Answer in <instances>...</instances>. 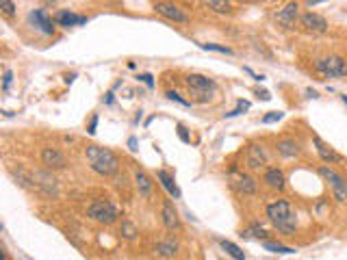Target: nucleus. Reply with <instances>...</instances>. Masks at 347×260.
<instances>
[{
    "label": "nucleus",
    "instance_id": "nucleus-30",
    "mask_svg": "<svg viewBox=\"0 0 347 260\" xmlns=\"http://www.w3.org/2000/svg\"><path fill=\"white\" fill-rule=\"evenodd\" d=\"M165 96H167V98H170V100H174V102H178V104H182V106H191V102H189V100H184V98H180V96H178V93H176V91H167V93H165Z\"/></svg>",
    "mask_w": 347,
    "mask_h": 260
},
{
    "label": "nucleus",
    "instance_id": "nucleus-41",
    "mask_svg": "<svg viewBox=\"0 0 347 260\" xmlns=\"http://www.w3.org/2000/svg\"><path fill=\"white\" fill-rule=\"evenodd\" d=\"M0 230H2V226H0Z\"/></svg>",
    "mask_w": 347,
    "mask_h": 260
},
{
    "label": "nucleus",
    "instance_id": "nucleus-39",
    "mask_svg": "<svg viewBox=\"0 0 347 260\" xmlns=\"http://www.w3.org/2000/svg\"><path fill=\"white\" fill-rule=\"evenodd\" d=\"M341 100H343V102L347 104V96H341Z\"/></svg>",
    "mask_w": 347,
    "mask_h": 260
},
{
    "label": "nucleus",
    "instance_id": "nucleus-8",
    "mask_svg": "<svg viewBox=\"0 0 347 260\" xmlns=\"http://www.w3.org/2000/svg\"><path fill=\"white\" fill-rule=\"evenodd\" d=\"M230 187L235 189V191L243 193V195H252L256 191V180L252 176L248 174H241V171H230Z\"/></svg>",
    "mask_w": 347,
    "mask_h": 260
},
{
    "label": "nucleus",
    "instance_id": "nucleus-6",
    "mask_svg": "<svg viewBox=\"0 0 347 260\" xmlns=\"http://www.w3.org/2000/svg\"><path fill=\"white\" fill-rule=\"evenodd\" d=\"M319 176H324V178L330 182L337 202H341V204L347 202V180L343 178V176L337 174V171H334L332 167H328V165H321L319 167Z\"/></svg>",
    "mask_w": 347,
    "mask_h": 260
},
{
    "label": "nucleus",
    "instance_id": "nucleus-22",
    "mask_svg": "<svg viewBox=\"0 0 347 260\" xmlns=\"http://www.w3.org/2000/svg\"><path fill=\"white\" fill-rule=\"evenodd\" d=\"M219 245H221V250H224L228 256H232L235 260H245V254H243V250L239 245H235L232 241H226V239H221L219 241Z\"/></svg>",
    "mask_w": 347,
    "mask_h": 260
},
{
    "label": "nucleus",
    "instance_id": "nucleus-21",
    "mask_svg": "<svg viewBox=\"0 0 347 260\" xmlns=\"http://www.w3.org/2000/svg\"><path fill=\"white\" fill-rule=\"evenodd\" d=\"M135 182H137V189H139V193L143 195V197H150V193H152V182H150V178H148L146 174H143V171H137Z\"/></svg>",
    "mask_w": 347,
    "mask_h": 260
},
{
    "label": "nucleus",
    "instance_id": "nucleus-32",
    "mask_svg": "<svg viewBox=\"0 0 347 260\" xmlns=\"http://www.w3.org/2000/svg\"><path fill=\"white\" fill-rule=\"evenodd\" d=\"M178 137H180V141H184V143H189V141H191V137L187 134V128H184V126H178Z\"/></svg>",
    "mask_w": 347,
    "mask_h": 260
},
{
    "label": "nucleus",
    "instance_id": "nucleus-2",
    "mask_svg": "<svg viewBox=\"0 0 347 260\" xmlns=\"http://www.w3.org/2000/svg\"><path fill=\"white\" fill-rule=\"evenodd\" d=\"M267 217L269 221L276 226L278 232L282 234H293L295 232V217H293V210H291V204L286 199H278V202L269 204L267 206Z\"/></svg>",
    "mask_w": 347,
    "mask_h": 260
},
{
    "label": "nucleus",
    "instance_id": "nucleus-11",
    "mask_svg": "<svg viewBox=\"0 0 347 260\" xmlns=\"http://www.w3.org/2000/svg\"><path fill=\"white\" fill-rule=\"evenodd\" d=\"M313 143L317 145V154L321 156V161H324V163L332 165V163H339V161H341V156L337 154V152H334V147L328 145L326 141L319 137V134H315V137H313Z\"/></svg>",
    "mask_w": 347,
    "mask_h": 260
},
{
    "label": "nucleus",
    "instance_id": "nucleus-29",
    "mask_svg": "<svg viewBox=\"0 0 347 260\" xmlns=\"http://www.w3.org/2000/svg\"><path fill=\"white\" fill-rule=\"evenodd\" d=\"M284 117L282 111H271V113H267L265 117H262V124H273V122H280Z\"/></svg>",
    "mask_w": 347,
    "mask_h": 260
},
{
    "label": "nucleus",
    "instance_id": "nucleus-34",
    "mask_svg": "<svg viewBox=\"0 0 347 260\" xmlns=\"http://www.w3.org/2000/svg\"><path fill=\"white\" fill-rule=\"evenodd\" d=\"M11 78H13V74H11V72H4V78H2V85H4V89H9V85H11Z\"/></svg>",
    "mask_w": 347,
    "mask_h": 260
},
{
    "label": "nucleus",
    "instance_id": "nucleus-15",
    "mask_svg": "<svg viewBox=\"0 0 347 260\" xmlns=\"http://www.w3.org/2000/svg\"><path fill=\"white\" fill-rule=\"evenodd\" d=\"M41 161H44V165H48L50 169L65 167V156L59 150H55V147H46V150L41 152Z\"/></svg>",
    "mask_w": 347,
    "mask_h": 260
},
{
    "label": "nucleus",
    "instance_id": "nucleus-38",
    "mask_svg": "<svg viewBox=\"0 0 347 260\" xmlns=\"http://www.w3.org/2000/svg\"><path fill=\"white\" fill-rule=\"evenodd\" d=\"M319 2H324V0H308L310 7H315V4H319Z\"/></svg>",
    "mask_w": 347,
    "mask_h": 260
},
{
    "label": "nucleus",
    "instance_id": "nucleus-9",
    "mask_svg": "<svg viewBox=\"0 0 347 260\" xmlns=\"http://www.w3.org/2000/svg\"><path fill=\"white\" fill-rule=\"evenodd\" d=\"M300 22H302L304 31H308V33H326V31H328L326 17L319 15V13H313V11L304 13V15L300 17Z\"/></svg>",
    "mask_w": 347,
    "mask_h": 260
},
{
    "label": "nucleus",
    "instance_id": "nucleus-7",
    "mask_svg": "<svg viewBox=\"0 0 347 260\" xmlns=\"http://www.w3.org/2000/svg\"><path fill=\"white\" fill-rule=\"evenodd\" d=\"M154 11H157L159 15L167 17V20L178 22V24H187V22H189V15L184 13L178 4L167 2V0H157V2H154Z\"/></svg>",
    "mask_w": 347,
    "mask_h": 260
},
{
    "label": "nucleus",
    "instance_id": "nucleus-20",
    "mask_svg": "<svg viewBox=\"0 0 347 260\" xmlns=\"http://www.w3.org/2000/svg\"><path fill=\"white\" fill-rule=\"evenodd\" d=\"M157 252H159V256H163V258H172V256H176V252H178V243L174 239L161 241L157 245Z\"/></svg>",
    "mask_w": 347,
    "mask_h": 260
},
{
    "label": "nucleus",
    "instance_id": "nucleus-14",
    "mask_svg": "<svg viewBox=\"0 0 347 260\" xmlns=\"http://www.w3.org/2000/svg\"><path fill=\"white\" fill-rule=\"evenodd\" d=\"M55 22H57L59 26L70 28V26L87 24V17L85 15H76V13H72V11H59V13L55 15Z\"/></svg>",
    "mask_w": 347,
    "mask_h": 260
},
{
    "label": "nucleus",
    "instance_id": "nucleus-3",
    "mask_svg": "<svg viewBox=\"0 0 347 260\" xmlns=\"http://www.w3.org/2000/svg\"><path fill=\"white\" fill-rule=\"evenodd\" d=\"M184 82H187L189 96H193L195 102H208L211 96L215 93V80L206 78V76H202V74H189Z\"/></svg>",
    "mask_w": 347,
    "mask_h": 260
},
{
    "label": "nucleus",
    "instance_id": "nucleus-37",
    "mask_svg": "<svg viewBox=\"0 0 347 260\" xmlns=\"http://www.w3.org/2000/svg\"><path fill=\"white\" fill-rule=\"evenodd\" d=\"M128 145H130V150H137V139L133 137V139H130V141H128Z\"/></svg>",
    "mask_w": 347,
    "mask_h": 260
},
{
    "label": "nucleus",
    "instance_id": "nucleus-28",
    "mask_svg": "<svg viewBox=\"0 0 347 260\" xmlns=\"http://www.w3.org/2000/svg\"><path fill=\"white\" fill-rule=\"evenodd\" d=\"M0 11H2L4 15H13V13H15L13 0H0Z\"/></svg>",
    "mask_w": 347,
    "mask_h": 260
},
{
    "label": "nucleus",
    "instance_id": "nucleus-19",
    "mask_svg": "<svg viewBox=\"0 0 347 260\" xmlns=\"http://www.w3.org/2000/svg\"><path fill=\"white\" fill-rule=\"evenodd\" d=\"M278 152L284 158H293V156L300 154V145H297V141H293V139H284V141H278Z\"/></svg>",
    "mask_w": 347,
    "mask_h": 260
},
{
    "label": "nucleus",
    "instance_id": "nucleus-36",
    "mask_svg": "<svg viewBox=\"0 0 347 260\" xmlns=\"http://www.w3.org/2000/svg\"><path fill=\"white\" fill-rule=\"evenodd\" d=\"M259 96H260L262 100H271V96H269V91H265V89H262V91H259Z\"/></svg>",
    "mask_w": 347,
    "mask_h": 260
},
{
    "label": "nucleus",
    "instance_id": "nucleus-35",
    "mask_svg": "<svg viewBox=\"0 0 347 260\" xmlns=\"http://www.w3.org/2000/svg\"><path fill=\"white\" fill-rule=\"evenodd\" d=\"M141 80L146 82L148 87H154V80H152V76H150V74H143V76H141Z\"/></svg>",
    "mask_w": 347,
    "mask_h": 260
},
{
    "label": "nucleus",
    "instance_id": "nucleus-24",
    "mask_svg": "<svg viewBox=\"0 0 347 260\" xmlns=\"http://www.w3.org/2000/svg\"><path fill=\"white\" fill-rule=\"evenodd\" d=\"M208 7L213 11H217V13H230L232 11L230 0H208Z\"/></svg>",
    "mask_w": 347,
    "mask_h": 260
},
{
    "label": "nucleus",
    "instance_id": "nucleus-26",
    "mask_svg": "<svg viewBox=\"0 0 347 260\" xmlns=\"http://www.w3.org/2000/svg\"><path fill=\"white\" fill-rule=\"evenodd\" d=\"M243 111H250V102H248V100H239L237 109L230 111V113H226V117H237V115H241Z\"/></svg>",
    "mask_w": 347,
    "mask_h": 260
},
{
    "label": "nucleus",
    "instance_id": "nucleus-1",
    "mask_svg": "<svg viewBox=\"0 0 347 260\" xmlns=\"http://www.w3.org/2000/svg\"><path fill=\"white\" fill-rule=\"evenodd\" d=\"M85 156H87V161H89V167H91L95 174H100V176H113L117 171V167H119L117 156L113 154L109 147L87 145Z\"/></svg>",
    "mask_w": 347,
    "mask_h": 260
},
{
    "label": "nucleus",
    "instance_id": "nucleus-5",
    "mask_svg": "<svg viewBox=\"0 0 347 260\" xmlns=\"http://www.w3.org/2000/svg\"><path fill=\"white\" fill-rule=\"evenodd\" d=\"M89 217L98 223H104V226H111V223L117 221L119 210L115 204L106 202V199H100V202H93L89 206Z\"/></svg>",
    "mask_w": 347,
    "mask_h": 260
},
{
    "label": "nucleus",
    "instance_id": "nucleus-25",
    "mask_svg": "<svg viewBox=\"0 0 347 260\" xmlns=\"http://www.w3.org/2000/svg\"><path fill=\"white\" fill-rule=\"evenodd\" d=\"M202 50L221 52V55H232V50H230V48H226V46H217V44H202Z\"/></svg>",
    "mask_w": 347,
    "mask_h": 260
},
{
    "label": "nucleus",
    "instance_id": "nucleus-13",
    "mask_svg": "<svg viewBox=\"0 0 347 260\" xmlns=\"http://www.w3.org/2000/svg\"><path fill=\"white\" fill-rule=\"evenodd\" d=\"M267 163V154H265V147L262 145H250L248 147V167L250 169H260L262 165Z\"/></svg>",
    "mask_w": 347,
    "mask_h": 260
},
{
    "label": "nucleus",
    "instance_id": "nucleus-31",
    "mask_svg": "<svg viewBox=\"0 0 347 260\" xmlns=\"http://www.w3.org/2000/svg\"><path fill=\"white\" fill-rule=\"evenodd\" d=\"M250 232H252V234L256 236V239H265V241H267V236H269V234H267V230H262L260 226H252V228H250Z\"/></svg>",
    "mask_w": 347,
    "mask_h": 260
},
{
    "label": "nucleus",
    "instance_id": "nucleus-18",
    "mask_svg": "<svg viewBox=\"0 0 347 260\" xmlns=\"http://www.w3.org/2000/svg\"><path fill=\"white\" fill-rule=\"evenodd\" d=\"M265 182H267V185L271 187V189H278V191H282L286 180H284V174H282V171H280L278 167H271V169L265 171Z\"/></svg>",
    "mask_w": 347,
    "mask_h": 260
},
{
    "label": "nucleus",
    "instance_id": "nucleus-4",
    "mask_svg": "<svg viewBox=\"0 0 347 260\" xmlns=\"http://www.w3.org/2000/svg\"><path fill=\"white\" fill-rule=\"evenodd\" d=\"M315 69L326 78H341V76H347V61L341 57H324L315 61Z\"/></svg>",
    "mask_w": 347,
    "mask_h": 260
},
{
    "label": "nucleus",
    "instance_id": "nucleus-10",
    "mask_svg": "<svg viewBox=\"0 0 347 260\" xmlns=\"http://www.w3.org/2000/svg\"><path fill=\"white\" fill-rule=\"evenodd\" d=\"M297 15H300V4H297V2H289L276 15V20H278V24L282 26V28H293V26H295V22H297Z\"/></svg>",
    "mask_w": 347,
    "mask_h": 260
},
{
    "label": "nucleus",
    "instance_id": "nucleus-40",
    "mask_svg": "<svg viewBox=\"0 0 347 260\" xmlns=\"http://www.w3.org/2000/svg\"><path fill=\"white\" fill-rule=\"evenodd\" d=\"M0 260H4V254H2V250H0Z\"/></svg>",
    "mask_w": 347,
    "mask_h": 260
},
{
    "label": "nucleus",
    "instance_id": "nucleus-33",
    "mask_svg": "<svg viewBox=\"0 0 347 260\" xmlns=\"http://www.w3.org/2000/svg\"><path fill=\"white\" fill-rule=\"evenodd\" d=\"M95 126H98V115H93V117H91V122H89L87 132H89V134H95Z\"/></svg>",
    "mask_w": 347,
    "mask_h": 260
},
{
    "label": "nucleus",
    "instance_id": "nucleus-16",
    "mask_svg": "<svg viewBox=\"0 0 347 260\" xmlns=\"http://www.w3.org/2000/svg\"><path fill=\"white\" fill-rule=\"evenodd\" d=\"M163 226L167 230H178V228H180V219H178V212H176V208H174L172 202L163 204Z\"/></svg>",
    "mask_w": 347,
    "mask_h": 260
},
{
    "label": "nucleus",
    "instance_id": "nucleus-17",
    "mask_svg": "<svg viewBox=\"0 0 347 260\" xmlns=\"http://www.w3.org/2000/svg\"><path fill=\"white\" fill-rule=\"evenodd\" d=\"M157 178L161 180V185H163V189H165V191L172 195L174 199H178V197H180V189H178V185H176V182H174V178H172L170 174H167L165 169H159V171H157Z\"/></svg>",
    "mask_w": 347,
    "mask_h": 260
},
{
    "label": "nucleus",
    "instance_id": "nucleus-12",
    "mask_svg": "<svg viewBox=\"0 0 347 260\" xmlns=\"http://www.w3.org/2000/svg\"><path fill=\"white\" fill-rule=\"evenodd\" d=\"M28 20H31V24H35L39 28L41 33L44 35H52L55 33V26H52V20L50 17H48L44 11L41 9H35V11H31V13H28Z\"/></svg>",
    "mask_w": 347,
    "mask_h": 260
},
{
    "label": "nucleus",
    "instance_id": "nucleus-27",
    "mask_svg": "<svg viewBox=\"0 0 347 260\" xmlns=\"http://www.w3.org/2000/svg\"><path fill=\"white\" fill-rule=\"evenodd\" d=\"M122 234L126 236V239H130V241H133L135 236H137V228H135V226H133V223H130V221H124V223H122Z\"/></svg>",
    "mask_w": 347,
    "mask_h": 260
},
{
    "label": "nucleus",
    "instance_id": "nucleus-23",
    "mask_svg": "<svg viewBox=\"0 0 347 260\" xmlns=\"http://www.w3.org/2000/svg\"><path fill=\"white\" fill-rule=\"evenodd\" d=\"M262 247L271 254H295L293 247H286V245H280V243H271V241H262Z\"/></svg>",
    "mask_w": 347,
    "mask_h": 260
}]
</instances>
